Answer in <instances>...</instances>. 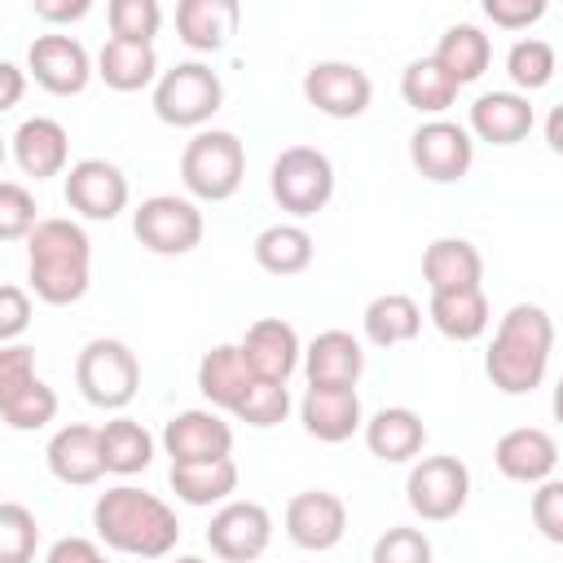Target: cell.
Returning a JSON list of instances; mask_svg holds the SVG:
<instances>
[{
	"instance_id": "6da1fadb",
	"label": "cell",
	"mask_w": 563,
	"mask_h": 563,
	"mask_svg": "<svg viewBox=\"0 0 563 563\" xmlns=\"http://www.w3.org/2000/svg\"><path fill=\"white\" fill-rule=\"evenodd\" d=\"M92 532L106 550L128 554V559H163L180 541L176 510L132 484H114L97 497L92 506Z\"/></svg>"
},
{
	"instance_id": "7a4b0ae2",
	"label": "cell",
	"mask_w": 563,
	"mask_h": 563,
	"mask_svg": "<svg viewBox=\"0 0 563 563\" xmlns=\"http://www.w3.org/2000/svg\"><path fill=\"white\" fill-rule=\"evenodd\" d=\"M26 282L40 303H53V308L79 303L92 282V242L84 224L66 216L35 220L26 233Z\"/></svg>"
},
{
	"instance_id": "3957f363",
	"label": "cell",
	"mask_w": 563,
	"mask_h": 563,
	"mask_svg": "<svg viewBox=\"0 0 563 563\" xmlns=\"http://www.w3.org/2000/svg\"><path fill=\"white\" fill-rule=\"evenodd\" d=\"M554 352V321L541 303H515L493 330V343L484 352V374L506 396H528L545 383Z\"/></svg>"
},
{
	"instance_id": "277c9868",
	"label": "cell",
	"mask_w": 563,
	"mask_h": 563,
	"mask_svg": "<svg viewBox=\"0 0 563 563\" xmlns=\"http://www.w3.org/2000/svg\"><path fill=\"white\" fill-rule=\"evenodd\" d=\"M180 180L202 202H224L246 180V145L229 128H198L180 150Z\"/></svg>"
},
{
	"instance_id": "5b68a950",
	"label": "cell",
	"mask_w": 563,
	"mask_h": 563,
	"mask_svg": "<svg viewBox=\"0 0 563 563\" xmlns=\"http://www.w3.org/2000/svg\"><path fill=\"white\" fill-rule=\"evenodd\" d=\"M268 194L290 216H317L334 198V163L317 145H286L268 167Z\"/></svg>"
},
{
	"instance_id": "8992f818",
	"label": "cell",
	"mask_w": 563,
	"mask_h": 563,
	"mask_svg": "<svg viewBox=\"0 0 563 563\" xmlns=\"http://www.w3.org/2000/svg\"><path fill=\"white\" fill-rule=\"evenodd\" d=\"M75 387L97 409H128L141 387V361L123 339H88L75 356Z\"/></svg>"
},
{
	"instance_id": "52a82bcc",
	"label": "cell",
	"mask_w": 563,
	"mask_h": 563,
	"mask_svg": "<svg viewBox=\"0 0 563 563\" xmlns=\"http://www.w3.org/2000/svg\"><path fill=\"white\" fill-rule=\"evenodd\" d=\"M224 106V84L207 62H176L154 79V114L167 128H207Z\"/></svg>"
},
{
	"instance_id": "ba28073f",
	"label": "cell",
	"mask_w": 563,
	"mask_h": 563,
	"mask_svg": "<svg viewBox=\"0 0 563 563\" xmlns=\"http://www.w3.org/2000/svg\"><path fill=\"white\" fill-rule=\"evenodd\" d=\"M405 497H409V510L418 519H427V523L457 519L466 510V501H471V471L453 453L422 457L405 479Z\"/></svg>"
},
{
	"instance_id": "9c48e42d",
	"label": "cell",
	"mask_w": 563,
	"mask_h": 563,
	"mask_svg": "<svg viewBox=\"0 0 563 563\" xmlns=\"http://www.w3.org/2000/svg\"><path fill=\"white\" fill-rule=\"evenodd\" d=\"M202 211L189 198L154 194L132 211V233L154 255H189L202 242Z\"/></svg>"
},
{
	"instance_id": "30bf717a",
	"label": "cell",
	"mask_w": 563,
	"mask_h": 563,
	"mask_svg": "<svg viewBox=\"0 0 563 563\" xmlns=\"http://www.w3.org/2000/svg\"><path fill=\"white\" fill-rule=\"evenodd\" d=\"M409 163L418 167V176H427L431 185H453L471 172L475 163V141L462 123L453 119H427L413 128L409 136Z\"/></svg>"
},
{
	"instance_id": "8fae6325",
	"label": "cell",
	"mask_w": 563,
	"mask_h": 563,
	"mask_svg": "<svg viewBox=\"0 0 563 563\" xmlns=\"http://www.w3.org/2000/svg\"><path fill=\"white\" fill-rule=\"evenodd\" d=\"M303 101L325 119H361L374 101V84L356 62H312L303 70Z\"/></svg>"
},
{
	"instance_id": "7c38bea8",
	"label": "cell",
	"mask_w": 563,
	"mask_h": 563,
	"mask_svg": "<svg viewBox=\"0 0 563 563\" xmlns=\"http://www.w3.org/2000/svg\"><path fill=\"white\" fill-rule=\"evenodd\" d=\"M273 541V515L260 501H220L207 523V545L224 563H251Z\"/></svg>"
},
{
	"instance_id": "4fadbf2b",
	"label": "cell",
	"mask_w": 563,
	"mask_h": 563,
	"mask_svg": "<svg viewBox=\"0 0 563 563\" xmlns=\"http://www.w3.org/2000/svg\"><path fill=\"white\" fill-rule=\"evenodd\" d=\"M26 75L53 97H79L92 79V57L75 35H35L26 48Z\"/></svg>"
},
{
	"instance_id": "5bb4252c",
	"label": "cell",
	"mask_w": 563,
	"mask_h": 563,
	"mask_svg": "<svg viewBox=\"0 0 563 563\" xmlns=\"http://www.w3.org/2000/svg\"><path fill=\"white\" fill-rule=\"evenodd\" d=\"M66 202L84 220H114L128 207V176L110 158H79L66 172Z\"/></svg>"
},
{
	"instance_id": "9a60e30c",
	"label": "cell",
	"mask_w": 563,
	"mask_h": 563,
	"mask_svg": "<svg viewBox=\"0 0 563 563\" xmlns=\"http://www.w3.org/2000/svg\"><path fill=\"white\" fill-rule=\"evenodd\" d=\"M347 528V506L330 488H303L286 501V537L299 550H334Z\"/></svg>"
},
{
	"instance_id": "2e32d148",
	"label": "cell",
	"mask_w": 563,
	"mask_h": 563,
	"mask_svg": "<svg viewBox=\"0 0 563 563\" xmlns=\"http://www.w3.org/2000/svg\"><path fill=\"white\" fill-rule=\"evenodd\" d=\"M299 422L312 440L321 444H343L361 431L365 413H361V396L356 387H330V383H308L303 400H299Z\"/></svg>"
},
{
	"instance_id": "e0dca14e",
	"label": "cell",
	"mask_w": 563,
	"mask_h": 563,
	"mask_svg": "<svg viewBox=\"0 0 563 563\" xmlns=\"http://www.w3.org/2000/svg\"><path fill=\"white\" fill-rule=\"evenodd\" d=\"M242 361L251 365L255 378H273V383H286L295 369H299V356H303V343L295 334L290 321L282 317H260L246 325L242 343H238Z\"/></svg>"
},
{
	"instance_id": "ac0fdd59",
	"label": "cell",
	"mask_w": 563,
	"mask_h": 563,
	"mask_svg": "<svg viewBox=\"0 0 563 563\" xmlns=\"http://www.w3.org/2000/svg\"><path fill=\"white\" fill-rule=\"evenodd\" d=\"M537 123V110L528 101V92H515V88H493V92H479L475 106H471V136L488 141V145H519Z\"/></svg>"
},
{
	"instance_id": "d6986e66",
	"label": "cell",
	"mask_w": 563,
	"mask_h": 563,
	"mask_svg": "<svg viewBox=\"0 0 563 563\" xmlns=\"http://www.w3.org/2000/svg\"><path fill=\"white\" fill-rule=\"evenodd\" d=\"M242 26V0H176V35L194 53H220Z\"/></svg>"
},
{
	"instance_id": "ffe728a7",
	"label": "cell",
	"mask_w": 563,
	"mask_h": 563,
	"mask_svg": "<svg viewBox=\"0 0 563 563\" xmlns=\"http://www.w3.org/2000/svg\"><path fill=\"white\" fill-rule=\"evenodd\" d=\"M44 462H48L53 479H62V484H70V488L97 484V479L106 475L97 427H88V422H66L62 431H53V440H48V449H44Z\"/></svg>"
},
{
	"instance_id": "44dd1931",
	"label": "cell",
	"mask_w": 563,
	"mask_h": 563,
	"mask_svg": "<svg viewBox=\"0 0 563 563\" xmlns=\"http://www.w3.org/2000/svg\"><path fill=\"white\" fill-rule=\"evenodd\" d=\"M66 158H70V136H66V128L57 119L35 114V119L18 123V132H13V163L22 167V176H31V180L62 176Z\"/></svg>"
},
{
	"instance_id": "7402d4cb",
	"label": "cell",
	"mask_w": 563,
	"mask_h": 563,
	"mask_svg": "<svg viewBox=\"0 0 563 563\" xmlns=\"http://www.w3.org/2000/svg\"><path fill=\"white\" fill-rule=\"evenodd\" d=\"M493 462H497V471H501L506 479H515V484H537V479L554 475V466H559V444H554V435L541 431V427H515V431L497 435Z\"/></svg>"
},
{
	"instance_id": "603a6c76",
	"label": "cell",
	"mask_w": 563,
	"mask_h": 563,
	"mask_svg": "<svg viewBox=\"0 0 563 563\" xmlns=\"http://www.w3.org/2000/svg\"><path fill=\"white\" fill-rule=\"evenodd\" d=\"M163 449L172 462L220 457V453H233V427L211 409H185L163 427Z\"/></svg>"
},
{
	"instance_id": "cb8c5ba5",
	"label": "cell",
	"mask_w": 563,
	"mask_h": 563,
	"mask_svg": "<svg viewBox=\"0 0 563 563\" xmlns=\"http://www.w3.org/2000/svg\"><path fill=\"white\" fill-rule=\"evenodd\" d=\"M308 383H330V387H356V378L365 374V352L361 339L347 330H321L303 356H299Z\"/></svg>"
},
{
	"instance_id": "d4e9b609",
	"label": "cell",
	"mask_w": 563,
	"mask_h": 563,
	"mask_svg": "<svg viewBox=\"0 0 563 563\" xmlns=\"http://www.w3.org/2000/svg\"><path fill=\"white\" fill-rule=\"evenodd\" d=\"M172 493L185 506H220L238 493V462L229 453L220 457H189V462H172L167 471Z\"/></svg>"
},
{
	"instance_id": "484cf974",
	"label": "cell",
	"mask_w": 563,
	"mask_h": 563,
	"mask_svg": "<svg viewBox=\"0 0 563 563\" xmlns=\"http://www.w3.org/2000/svg\"><path fill=\"white\" fill-rule=\"evenodd\" d=\"M365 431V449L378 457V462H409L422 453L427 444V427L422 418L409 409V405H387L378 409L369 422H361Z\"/></svg>"
},
{
	"instance_id": "4316f807",
	"label": "cell",
	"mask_w": 563,
	"mask_h": 563,
	"mask_svg": "<svg viewBox=\"0 0 563 563\" xmlns=\"http://www.w3.org/2000/svg\"><path fill=\"white\" fill-rule=\"evenodd\" d=\"M427 317L431 325L453 339V343H471L488 330V295L479 286H453V290H431V303H427Z\"/></svg>"
},
{
	"instance_id": "83f0119b",
	"label": "cell",
	"mask_w": 563,
	"mask_h": 563,
	"mask_svg": "<svg viewBox=\"0 0 563 563\" xmlns=\"http://www.w3.org/2000/svg\"><path fill=\"white\" fill-rule=\"evenodd\" d=\"M97 75L114 92H141V88H150L158 79V53H154V44L110 35L101 44V53H97Z\"/></svg>"
},
{
	"instance_id": "f1b7e54d",
	"label": "cell",
	"mask_w": 563,
	"mask_h": 563,
	"mask_svg": "<svg viewBox=\"0 0 563 563\" xmlns=\"http://www.w3.org/2000/svg\"><path fill=\"white\" fill-rule=\"evenodd\" d=\"M435 66L457 84V88H466V84H475L484 70H488V62H493V40L479 31V26H471V22H453L444 35H440V44H435Z\"/></svg>"
},
{
	"instance_id": "f546056e",
	"label": "cell",
	"mask_w": 563,
	"mask_h": 563,
	"mask_svg": "<svg viewBox=\"0 0 563 563\" xmlns=\"http://www.w3.org/2000/svg\"><path fill=\"white\" fill-rule=\"evenodd\" d=\"M361 325H365V339L374 347H400L409 339H418L422 330V308L413 295H400V290H387V295H374L361 312Z\"/></svg>"
},
{
	"instance_id": "4dcf8cb0",
	"label": "cell",
	"mask_w": 563,
	"mask_h": 563,
	"mask_svg": "<svg viewBox=\"0 0 563 563\" xmlns=\"http://www.w3.org/2000/svg\"><path fill=\"white\" fill-rule=\"evenodd\" d=\"M251 383H255V374H251V365L242 361L238 343H216L211 352H202V361H198V391H202L216 409H229V413H233V405L246 396Z\"/></svg>"
},
{
	"instance_id": "1f68e13d",
	"label": "cell",
	"mask_w": 563,
	"mask_h": 563,
	"mask_svg": "<svg viewBox=\"0 0 563 563\" xmlns=\"http://www.w3.org/2000/svg\"><path fill=\"white\" fill-rule=\"evenodd\" d=\"M251 255H255V264H260L264 273H273V277H295V273H303V268L312 264L317 246H312V233H308L303 224H286V220H282V224H268V229L255 233Z\"/></svg>"
},
{
	"instance_id": "d6a6232c",
	"label": "cell",
	"mask_w": 563,
	"mask_h": 563,
	"mask_svg": "<svg viewBox=\"0 0 563 563\" xmlns=\"http://www.w3.org/2000/svg\"><path fill=\"white\" fill-rule=\"evenodd\" d=\"M422 277L427 290H453V286H479L484 277V255L466 238H435L422 251Z\"/></svg>"
},
{
	"instance_id": "836d02e7",
	"label": "cell",
	"mask_w": 563,
	"mask_h": 563,
	"mask_svg": "<svg viewBox=\"0 0 563 563\" xmlns=\"http://www.w3.org/2000/svg\"><path fill=\"white\" fill-rule=\"evenodd\" d=\"M101 440V462L110 475H141L154 462V435L136 422V418H110L106 427H97Z\"/></svg>"
},
{
	"instance_id": "e575fe53",
	"label": "cell",
	"mask_w": 563,
	"mask_h": 563,
	"mask_svg": "<svg viewBox=\"0 0 563 563\" xmlns=\"http://www.w3.org/2000/svg\"><path fill=\"white\" fill-rule=\"evenodd\" d=\"M400 97L418 114H444L457 101V84L435 66V57H413L400 75Z\"/></svg>"
},
{
	"instance_id": "d590c367",
	"label": "cell",
	"mask_w": 563,
	"mask_h": 563,
	"mask_svg": "<svg viewBox=\"0 0 563 563\" xmlns=\"http://www.w3.org/2000/svg\"><path fill=\"white\" fill-rule=\"evenodd\" d=\"M554 66H559L554 44H550V40H537V35L515 40L510 53H506V75H510L515 92H537V88H545V84L554 79Z\"/></svg>"
},
{
	"instance_id": "8d00e7d4",
	"label": "cell",
	"mask_w": 563,
	"mask_h": 563,
	"mask_svg": "<svg viewBox=\"0 0 563 563\" xmlns=\"http://www.w3.org/2000/svg\"><path fill=\"white\" fill-rule=\"evenodd\" d=\"M0 418H4L13 431H40V427H48V422L57 418V391L35 374L13 400L0 405Z\"/></svg>"
},
{
	"instance_id": "74e56055",
	"label": "cell",
	"mask_w": 563,
	"mask_h": 563,
	"mask_svg": "<svg viewBox=\"0 0 563 563\" xmlns=\"http://www.w3.org/2000/svg\"><path fill=\"white\" fill-rule=\"evenodd\" d=\"M40 550V523L31 506L0 501V563H31Z\"/></svg>"
},
{
	"instance_id": "f35d334b",
	"label": "cell",
	"mask_w": 563,
	"mask_h": 563,
	"mask_svg": "<svg viewBox=\"0 0 563 563\" xmlns=\"http://www.w3.org/2000/svg\"><path fill=\"white\" fill-rule=\"evenodd\" d=\"M286 413H290V391H286V383H273V378H255L246 387V396L233 405V418L246 427H260V431L286 422Z\"/></svg>"
},
{
	"instance_id": "ab89813d",
	"label": "cell",
	"mask_w": 563,
	"mask_h": 563,
	"mask_svg": "<svg viewBox=\"0 0 563 563\" xmlns=\"http://www.w3.org/2000/svg\"><path fill=\"white\" fill-rule=\"evenodd\" d=\"M106 22H110V35L119 40L154 44V35L163 31V4L158 0H106Z\"/></svg>"
},
{
	"instance_id": "60d3db41",
	"label": "cell",
	"mask_w": 563,
	"mask_h": 563,
	"mask_svg": "<svg viewBox=\"0 0 563 563\" xmlns=\"http://www.w3.org/2000/svg\"><path fill=\"white\" fill-rule=\"evenodd\" d=\"M35 220H40V216H35V198H31V189L18 185V180H0V242H18V238H26Z\"/></svg>"
},
{
	"instance_id": "b9f144b4",
	"label": "cell",
	"mask_w": 563,
	"mask_h": 563,
	"mask_svg": "<svg viewBox=\"0 0 563 563\" xmlns=\"http://www.w3.org/2000/svg\"><path fill=\"white\" fill-rule=\"evenodd\" d=\"M374 563H427L431 559V541L418 532V528H387L374 550H369Z\"/></svg>"
},
{
	"instance_id": "7bdbcfd3",
	"label": "cell",
	"mask_w": 563,
	"mask_h": 563,
	"mask_svg": "<svg viewBox=\"0 0 563 563\" xmlns=\"http://www.w3.org/2000/svg\"><path fill=\"white\" fill-rule=\"evenodd\" d=\"M532 523L541 528L545 541L563 545V479H554V475L537 479V493H532Z\"/></svg>"
},
{
	"instance_id": "ee69618b",
	"label": "cell",
	"mask_w": 563,
	"mask_h": 563,
	"mask_svg": "<svg viewBox=\"0 0 563 563\" xmlns=\"http://www.w3.org/2000/svg\"><path fill=\"white\" fill-rule=\"evenodd\" d=\"M35 378V347L26 343H0V405L13 400Z\"/></svg>"
},
{
	"instance_id": "f6af8a7d",
	"label": "cell",
	"mask_w": 563,
	"mask_h": 563,
	"mask_svg": "<svg viewBox=\"0 0 563 563\" xmlns=\"http://www.w3.org/2000/svg\"><path fill=\"white\" fill-rule=\"evenodd\" d=\"M479 9H484V18H488L493 26H501V31H528L532 22L545 18L550 0H479Z\"/></svg>"
},
{
	"instance_id": "bcb514c9",
	"label": "cell",
	"mask_w": 563,
	"mask_h": 563,
	"mask_svg": "<svg viewBox=\"0 0 563 563\" xmlns=\"http://www.w3.org/2000/svg\"><path fill=\"white\" fill-rule=\"evenodd\" d=\"M31 325V295L22 286H0V343H13Z\"/></svg>"
},
{
	"instance_id": "7dc6e473",
	"label": "cell",
	"mask_w": 563,
	"mask_h": 563,
	"mask_svg": "<svg viewBox=\"0 0 563 563\" xmlns=\"http://www.w3.org/2000/svg\"><path fill=\"white\" fill-rule=\"evenodd\" d=\"M101 554H106V545L101 541H88V537H62V541H53L48 545V563H101Z\"/></svg>"
},
{
	"instance_id": "c3c4849f",
	"label": "cell",
	"mask_w": 563,
	"mask_h": 563,
	"mask_svg": "<svg viewBox=\"0 0 563 563\" xmlns=\"http://www.w3.org/2000/svg\"><path fill=\"white\" fill-rule=\"evenodd\" d=\"M31 9H35V18L48 22V26H70V22L88 18L92 0H31Z\"/></svg>"
},
{
	"instance_id": "681fc988",
	"label": "cell",
	"mask_w": 563,
	"mask_h": 563,
	"mask_svg": "<svg viewBox=\"0 0 563 563\" xmlns=\"http://www.w3.org/2000/svg\"><path fill=\"white\" fill-rule=\"evenodd\" d=\"M22 92H26V70L13 62H0V114L13 110L22 101Z\"/></svg>"
},
{
	"instance_id": "f907efd6",
	"label": "cell",
	"mask_w": 563,
	"mask_h": 563,
	"mask_svg": "<svg viewBox=\"0 0 563 563\" xmlns=\"http://www.w3.org/2000/svg\"><path fill=\"white\" fill-rule=\"evenodd\" d=\"M559 119H563V114L554 110V114H550V123H545V141H550V150H563V141H559Z\"/></svg>"
},
{
	"instance_id": "816d5d0a",
	"label": "cell",
	"mask_w": 563,
	"mask_h": 563,
	"mask_svg": "<svg viewBox=\"0 0 563 563\" xmlns=\"http://www.w3.org/2000/svg\"><path fill=\"white\" fill-rule=\"evenodd\" d=\"M4 158H9V145H4V136H0V167H4Z\"/></svg>"
}]
</instances>
